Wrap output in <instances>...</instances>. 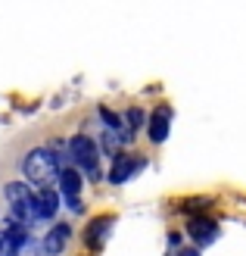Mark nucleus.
Here are the masks:
<instances>
[{
    "label": "nucleus",
    "instance_id": "nucleus-1",
    "mask_svg": "<svg viewBox=\"0 0 246 256\" xmlns=\"http://www.w3.org/2000/svg\"><path fill=\"white\" fill-rule=\"evenodd\" d=\"M25 175H28L34 184L53 182V178H59V156L53 150H47V147L31 150L28 156H25Z\"/></svg>",
    "mask_w": 246,
    "mask_h": 256
},
{
    "label": "nucleus",
    "instance_id": "nucleus-2",
    "mask_svg": "<svg viewBox=\"0 0 246 256\" xmlns=\"http://www.w3.org/2000/svg\"><path fill=\"white\" fill-rule=\"evenodd\" d=\"M69 156L78 162L81 169L94 178V182L100 178V169H97V144H94L87 134H75V138L69 140Z\"/></svg>",
    "mask_w": 246,
    "mask_h": 256
},
{
    "label": "nucleus",
    "instance_id": "nucleus-3",
    "mask_svg": "<svg viewBox=\"0 0 246 256\" xmlns=\"http://www.w3.org/2000/svg\"><path fill=\"white\" fill-rule=\"evenodd\" d=\"M6 200H9V210L19 216V222H34V194H31L28 184L9 182L6 184Z\"/></svg>",
    "mask_w": 246,
    "mask_h": 256
},
{
    "label": "nucleus",
    "instance_id": "nucleus-4",
    "mask_svg": "<svg viewBox=\"0 0 246 256\" xmlns=\"http://www.w3.org/2000/svg\"><path fill=\"white\" fill-rule=\"evenodd\" d=\"M187 232H190V238L197 240V244H209V240H215V234H218V225L212 219L193 216V219L187 222Z\"/></svg>",
    "mask_w": 246,
    "mask_h": 256
},
{
    "label": "nucleus",
    "instance_id": "nucleus-5",
    "mask_svg": "<svg viewBox=\"0 0 246 256\" xmlns=\"http://www.w3.org/2000/svg\"><path fill=\"white\" fill-rule=\"evenodd\" d=\"M69 238H72V228H69V225H53V228L47 232V238H44V250H47L50 256H59L62 250H66Z\"/></svg>",
    "mask_w": 246,
    "mask_h": 256
},
{
    "label": "nucleus",
    "instance_id": "nucleus-6",
    "mask_svg": "<svg viewBox=\"0 0 246 256\" xmlns=\"http://www.w3.org/2000/svg\"><path fill=\"white\" fill-rule=\"evenodd\" d=\"M168 125H172V112H168V106H159L156 112H153L150 128H147L153 144H162V140L168 138Z\"/></svg>",
    "mask_w": 246,
    "mask_h": 256
},
{
    "label": "nucleus",
    "instance_id": "nucleus-7",
    "mask_svg": "<svg viewBox=\"0 0 246 256\" xmlns=\"http://www.w3.org/2000/svg\"><path fill=\"white\" fill-rule=\"evenodd\" d=\"M140 162L137 156H119L115 160V166H112V172H109V178H112V184H122V182H128L134 172H140Z\"/></svg>",
    "mask_w": 246,
    "mask_h": 256
},
{
    "label": "nucleus",
    "instance_id": "nucleus-8",
    "mask_svg": "<svg viewBox=\"0 0 246 256\" xmlns=\"http://www.w3.org/2000/svg\"><path fill=\"white\" fill-rule=\"evenodd\" d=\"M56 210H59V197L44 188L41 194L34 197V219H50V216H56Z\"/></svg>",
    "mask_w": 246,
    "mask_h": 256
},
{
    "label": "nucleus",
    "instance_id": "nucleus-9",
    "mask_svg": "<svg viewBox=\"0 0 246 256\" xmlns=\"http://www.w3.org/2000/svg\"><path fill=\"white\" fill-rule=\"evenodd\" d=\"M59 188H62V194L75 203L78 200V190H81V175L75 169H59ZM75 206H78V203H75Z\"/></svg>",
    "mask_w": 246,
    "mask_h": 256
},
{
    "label": "nucleus",
    "instance_id": "nucleus-10",
    "mask_svg": "<svg viewBox=\"0 0 246 256\" xmlns=\"http://www.w3.org/2000/svg\"><path fill=\"white\" fill-rule=\"evenodd\" d=\"M109 225H112V219H109V216H103V219H97L94 225L87 228V244H90V247H100V240L106 238Z\"/></svg>",
    "mask_w": 246,
    "mask_h": 256
},
{
    "label": "nucleus",
    "instance_id": "nucleus-11",
    "mask_svg": "<svg viewBox=\"0 0 246 256\" xmlns=\"http://www.w3.org/2000/svg\"><path fill=\"white\" fill-rule=\"evenodd\" d=\"M16 253H19V244L6 232H0V256H16Z\"/></svg>",
    "mask_w": 246,
    "mask_h": 256
},
{
    "label": "nucleus",
    "instance_id": "nucleus-12",
    "mask_svg": "<svg viewBox=\"0 0 246 256\" xmlns=\"http://www.w3.org/2000/svg\"><path fill=\"white\" fill-rule=\"evenodd\" d=\"M100 116H103V122H106L109 128H119V125H122V122H119V116H115V112H109L106 106H103V110H100Z\"/></svg>",
    "mask_w": 246,
    "mask_h": 256
},
{
    "label": "nucleus",
    "instance_id": "nucleus-13",
    "mask_svg": "<svg viewBox=\"0 0 246 256\" xmlns=\"http://www.w3.org/2000/svg\"><path fill=\"white\" fill-rule=\"evenodd\" d=\"M128 119L134 122V128H137L140 122H144V116H140V110H128Z\"/></svg>",
    "mask_w": 246,
    "mask_h": 256
},
{
    "label": "nucleus",
    "instance_id": "nucleus-14",
    "mask_svg": "<svg viewBox=\"0 0 246 256\" xmlns=\"http://www.w3.org/2000/svg\"><path fill=\"white\" fill-rule=\"evenodd\" d=\"M178 256H200V250H193V247H184V250H181Z\"/></svg>",
    "mask_w": 246,
    "mask_h": 256
}]
</instances>
